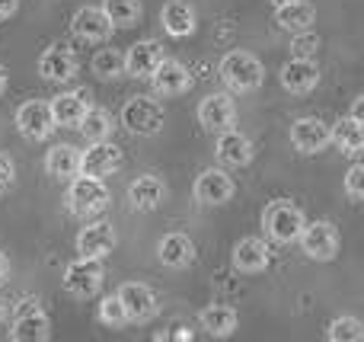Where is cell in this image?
Instances as JSON below:
<instances>
[{
  "mask_svg": "<svg viewBox=\"0 0 364 342\" xmlns=\"http://www.w3.org/2000/svg\"><path fill=\"white\" fill-rule=\"evenodd\" d=\"M154 87H157L160 96H179L188 90V83H192V74H188V68L176 58H164L160 61V68L151 74Z\"/></svg>",
  "mask_w": 364,
  "mask_h": 342,
  "instance_id": "44dd1931",
  "label": "cell"
},
{
  "mask_svg": "<svg viewBox=\"0 0 364 342\" xmlns=\"http://www.w3.org/2000/svg\"><path fill=\"white\" fill-rule=\"evenodd\" d=\"M45 170L55 179H74L80 176V151L70 144H55L45 157Z\"/></svg>",
  "mask_w": 364,
  "mask_h": 342,
  "instance_id": "83f0119b",
  "label": "cell"
},
{
  "mask_svg": "<svg viewBox=\"0 0 364 342\" xmlns=\"http://www.w3.org/2000/svg\"><path fill=\"white\" fill-rule=\"evenodd\" d=\"M272 262V250L262 237H243V240L233 247V269L243 275H259L265 272Z\"/></svg>",
  "mask_w": 364,
  "mask_h": 342,
  "instance_id": "2e32d148",
  "label": "cell"
},
{
  "mask_svg": "<svg viewBox=\"0 0 364 342\" xmlns=\"http://www.w3.org/2000/svg\"><path fill=\"white\" fill-rule=\"evenodd\" d=\"M291 48H294V58H314L316 48H320V38L314 36V32H294V42H291Z\"/></svg>",
  "mask_w": 364,
  "mask_h": 342,
  "instance_id": "d590c367",
  "label": "cell"
},
{
  "mask_svg": "<svg viewBox=\"0 0 364 342\" xmlns=\"http://www.w3.org/2000/svg\"><path fill=\"white\" fill-rule=\"evenodd\" d=\"M13 183H16V164L6 154H0V192L13 189Z\"/></svg>",
  "mask_w": 364,
  "mask_h": 342,
  "instance_id": "8d00e7d4",
  "label": "cell"
},
{
  "mask_svg": "<svg viewBox=\"0 0 364 342\" xmlns=\"http://www.w3.org/2000/svg\"><path fill=\"white\" fill-rule=\"evenodd\" d=\"M220 80H224L233 93H252V90L262 87L265 68L250 51H230V55L220 61Z\"/></svg>",
  "mask_w": 364,
  "mask_h": 342,
  "instance_id": "7a4b0ae2",
  "label": "cell"
},
{
  "mask_svg": "<svg viewBox=\"0 0 364 342\" xmlns=\"http://www.w3.org/2000/svg\"><path fill=\"white\" fill-rule=\"evenodd\" d=\"M288 138H291V147H294L297 154L314 157V154H323L329 144H333V128H329L323 119H316V115H304V119H297L294 125H291Z\"/></svg>",
  "mask_w": 364,
  "mask_h": 342,
  "instance_id": "8992f818",
  "label": "cell"
},
{
  "mask_svg": "<svg viewBox=\"0 0 364 342\" xmlns=\"http://www.w3.org/2000/svg\"><path fill=\"white\" fill-rule=\"evenodd\" d=\"M16 128L26 141H45L55 132V115H51V102L29 100L16 109Z\"/></svg>",
  "mask_w": 364,
  "mask_h": 342,
  "instance_id": "ba28073f",
  "label": "cell"
},
{
  "mask_svg": "<svg viewBox=\"0 0 364 342\" xmlns=\"http://www.w3.org/2000/svg\"><path fill=\"white\" fill-rule=\"evenodd\" d=\"M102 10L112 19L115 29H132V26H138L144 6H141V0H102Z\"/></svg>",
  "mask_w": 364,
  "mask_h": 342,
  "instance_id": "f546056e",
  "label": "cell"
},
{
  "mask_svg": "<svg viewBox=\"0 0 364 342\" xmlns=\"http://www.w3.org/2000/svg\"><path fill=\"white\" fill-rule=\"evenodd\" d=\"M6 275H10V260H6V256L0 253V285L6 282Z\"/></svg>",
  "mask_w": 364,
  "mask_h": 342,
  "instance_id": "ab89813d",
  "label": "cell"
},
{
  "mask_svg": "<svg viewBox=\"0 0 364 342\" xmlns=\"http://www.w3.org/2000/svg\"><path fill=\"white\" fill-rule=\"evenodd\" d=\"M275 23L282 26L284 32H307L314 29L316 23V10L314 4H307V0H288V4H278L275 6Z\"/></svg>",
  "mask_w": 364,
  "mask_h": 342,
  "instance_id": "603a6c76",
  "label": "cell"
},
{
  "mask_svg": "<svg viewBox=\"0 0 364 342\" xmlns=\"http://www.w3.org/2000/svg\"><path fill=\"white\" fill-rule=\"evenodd\" d=\"M352 119H355V122H361V125H364V96H358V100L352 102Z\"/></svg>",
  "mask_w": 364,
  "mask_h": 342,
  "instance_id": "f35d334b",
  "label": "cell"
},
{
  "mask_svg": "<svg viewBox=\"0 0 364 342\" xmlns=\"http://www.w3.org/2000/svg\"><path fill=\"white\" fill-rule=\"evenodd\" d=\"M198 122L205 132L211 134H220L227 132V128H233V122H237V109H233V100L227 93H211L201 100L198 106Z\"/></svg>",
  "mask_w": 364,
  "mask_h": 342,
  "instance_id": "5bb4252c",
  "label": "cell"
},
{
  "mask_svg": "<svg viewBox=\"0 0 364 342\" xmlns=\"http://www.w3.org/2000/svg\"><path fill=\"white\" fill-rule=\"evenodd\" d=\"M100 320L106 326H112V330H122V326L132 324V317H128V311H125V301L119 298V292L106 294V298L100 301Z\"/></svg>",
  "mask_w": 364,
  "mask_h": 342,
  "instance_id": "d6a6232c",
  "label": "cell"
},
{
  "mask_svg": "<svg viewBox=\"0 0 364 342\" xmlns=\"http://www.w3.org/2000/svg\"><path fill=\"white\" fill-rule=\"evenodd\" d=\"M278 77H282V87L288 90V93L307 96V93H314L316 83H320V64H316L314 58H291V61L282 64Z\"/></svg>",
  "mask_w": 364,
  "mask_h": 342,
  "instance_id": "9c48e42d",
  "label": "cell"
},
{
  "mask_svg": "<svg viewBox=\"0 0 364 342\" xmlns=\"http://www.w3.org/2000/svg\"><path fill=\"white\" fill-rule=\"evenodd\" d=\"M160 23H164V29L170 32L173 38H186L195 32L198 19H195V10L186 4V0H170V4L160 10Z\"/></svg>",
  "mask_w": 364,
  "mask_h": 342,
  "instance_id": "484cf974",
  "label": "cell"
},
{
  "mask_svg": "<svg viewBox=\"0 0 364 342\" xmlns=\"http://www.w3.org/2000/svg\"><path fill=\"white\" fill-rule=\"evenodd\" d=\"M164 45L157 38H144V42H134L125 51V74L128 77H151L154 70L164 61Z\"/></svg>",
  "mask_w": 364,
  "mask_h": 342,
  "instance_id": "d6986e66",
  "label": "cell"
},
{
  "mask_svg": "<svg viewBox=\"0 0 364 342\" xmlns=\"http://www.w3.org/2000/svg\"><path fill=\"white\" fill-rule=\"evenodd\" d=\"M102 282H106V269H102V260H93V256H80L64 269V292L80 301L100 294Z\"/></svg>",
  "mask_w": 364,
  "mask_h": 342,
  "instance_id": "5b68a950",
  "label": "cell"
},
{
  "mask_svg": "<svg viewBox=\"0 0 364 342\" xmlns=\"http://www.w3.org/2000/svg\"><path fill=\"white\" fill-rule=\"evenodd\" d=\"M122 125H125V132L138 134V138H151L166 125V112L151 96H134L122 109Z\"/></svg>",
  "mask_w": 364,
  "mask_h": 342,
  "instance_id": "277c9868",
  "label": "cell"
},
{
  "mask_svg": "<svg viewBox=\"0 0 364 342\" xmlns=\"http://www.w3.org/2000/svg\"><path fill=\"white\" fill-rule=\"evenodd\" d=\"M6 80H10V74H6V68L0 64V96H4V90H6Z\"/></svg>",
  "mask_w": 364,
  "mask_h": 342,
  "instance_id": "b9f144b4",
  "label": "cell"
},
{
  "mask_svg": "<svg viewBox=\"0 0 364 342\" xmlns=\"http://www.w3.org/2000/svg\"><path fill=\"white\" fill-rule=\"evenodd\" d=\"M220 164L227 166H246L252 160V141L237 128H227L218 134V147H214Z\"/></svg>",
  "mask_w": 364,
  "mask_h": 342,
  "instance_id": "7402d4cb",
  "label": "cell"
},
{
  "mask_svg": "<svg viewBox=\"0 0 364 342\" xmlns=\"http://www.w3.org/2000/svg\"><path fill=\"white\" fill-rule=\"evenodd\" d=\"M198 324H201V330H205L208 336L227 339L233 330H237L240 317H237V311H233V307H227V304H208L205 311L198 314Z\"/></svg>",
  "mask_w": 364,
  "mask_h": 342,
  "instance_id": "4316f807",
  "label": "cell"
},
{
  "mask_svg": "<svg viewBox=\"0 0 364 342\" xmlns=\"http://www.w3.org/2000/svg\"><path fill=\"white\" fill-rule=\"evenodd\" d=\"M346 192H348V198H355V202H364V164L348 166V173H346Z\"/></svg>",
  "mask_w": 364,
  "mask_h": 342,
  "instance_id": "e575fe53",
  "label": "cell"
},
{
  "mask_svg": "<svg viewBox=\"0 0 364 342\" xmlns=\"http://www.w3.org/2000/svg\"><path fill=\"white\" fill-rule=\"evenodd\" d=\"M119 298L125 301V311L132 317V324H147V320L157 317L160 304H157V294H154L151 285L144 282H125L119 288Z\"/></svg>",
  "mask_w": 364,
  "mask_h": 342,
  "instance_id": "7c38bea8",
  "label": "cell"
},
{
  "mask_svg": "<svg viewBox=\"0 0 364 342\" xmlns=\"http://www.w3.org/2000/svg\"><path fill=\"white\" fill-rule=\"evenodd\" d=\"M106 205H109V186L102 183L100 176L80 173V176L70 179L68 208L74 211L77 218H93V215H100V211H106Z\"/></svg>",
  "mask_w": 364,
  "mask_h": 342,
  "instance_id": "3957f363",
  "label": "cell"
},
{
  "mask_svg": "<svg viewBox=\"0 0 364 342\" xmlns=\"http://www.w3.org/2000/svg\"><path fill=\"white\" fill-rule=\"evenodd\" d=\"M90 68H93V74L100 77V80H115V77L125 74V55L115 48H102L93 55Z\"/></svg>",
  "mask_w": 364,
  "mask_h": 342,
  "instance_id": "1f68e13d",
  "label": "cell"
},
{
  "mask_svg": "<svg viewBox=\"0 0 364 342\" xmlns=\"http://www.w3.org/2000/svg\"><path fill=\"white\" fill-rule=\"evenodd\" d=\"M38 74L45 77V80L51 83H68L77 77V58L74 51L68 48V45H51V48L42 51V58H38Z\"/></svg>",
  "mask_w": 364,
  "mask_h": 342,
  "instance_id": "9a60e30c",
  "label": "cell"
},
{
  "mask_svg": "<svg viewBox=\"0 0 364 342\" xmlns=\"http://www.w3.org/2000/svg\"><path fill=\"white\" fill-rule=\"evenodd\" d=\"M164 196H166V186H164V179H157V176H138L132 186H128V202H132L134 211L160 208Z\"/></svg>",
  "mask_w": 364,
  "mask_h": 342,
  "instance_id": "d4e9b609",
  "label": "cell"
},
{
  "mask_svg": "<svg viewBox=\"0 0 364 342\" xmlns=\"http://www.w3.org/2000/svg\"><path fill=\"white\" fill-rule=\"evenodd\" d=\"M301 250L314 262H329L339 253V230L329 221H307L301 234Z\"/></svg>",
  "mask_w": 364,
  "mask_h": 342,
  "instance_id": "52a82bcc",
  "label": "cell"
},
{
  "mask_svg": "<svg viewBox=\"0 0 364 342\" xmlns=\"http://www.w3.org/2000/svg\"><path fill=\"white\" fill-rule=\"evenodd\" d=\"M87 90H68V93H58L51 100V115H55L58 128H77L80 119L87 115Z\"/></svg>",
  "mask_w": 364,
  "mask_h": 342,
  "instance_id": "ffe728a7",
  "label": "cell"
},
{
  "mask_svg": "<svg viewBox=\"0 0 364 342\" xmlns=\"http://www.w3.org/2000/svg\"><path fill=\"white\" fill-rule=\"evenodd\" d=\"M115 250V228L109 221H90L87 228L77 234V253L93 256V260H106Z\"/></svg>",
  "mask_w": 364,
  "mask_h": 342,
  "instance_id": "e0dca14e",
  "label": "cell"
},
{
  "mask_svg": "<svg viewBox=\"0 0 364 342\" xmlns=\"http://www.w3.org/2000/svg\"><path fill=\"white\" fill-rule=\"evenodd\" d=\"M6 317H10V307H6V301L0 298V326L6 324Z\"/></svg>",
  "mask_w": 364,
  "mask_h": 342,
  "instance_id": "60d3db41",
  "label": "cell"
},
{
  "mask_svg": "<svg viewBox=\"0 0 364 342\" xmlns=\"http://www.w3.org/2000/svg\"><path fill=\"white\" fill-rule=\"evenodd\" d=\"M70 29H74L77 38L96 45V42H109V38H112V32H115V26H112V19L106 16V10H102V6H80V10L74 13Z\"/></svg>",
  "mask_w": 364,
  "mask_h": 342,
  "instance_id": "8fae6325",
  "label": "cell"
},
{
  "mask_svg": "<svg viewBox=\"0 0 364 342\" xmlns=\"http://www.w3.org/2000/svg\"><path fill=\"white\" fill-rule=\"evenodd\" d=\"M326 336L329 342H364V324L358 317H336Z\"/></svg>",
  "mask_w": 364,
  "mask_h": 342,
  "instance_id": "836d02e7",
  "label": "cell"
},
{
  "mask_svg": "<svg viewBox=\"0 0 364 342\" xmlns=\"http://www.w3.org/2000/svg\"><path fill=\"white\" fill-rule=\"evenodd\" d=\"M48 333H51V324H48V317H45V311L29 301V304H26L23 311H16V317H13L10 339H16V342H45Z\"/></svg>",
  "mask_w": 364,
  "mask_h": 342,
  "instance_id": "ac0fdd59",
  "label": "cell"
},
{
  "mask_svg": "<svg viewBox=\"0 0 364 342\" xmlns=\"http://www.w3.org/2000/svg\"><path fill=\"white\" fill-rule=\"evenodd\" d=\"M157 260L166 269H188L195 262V243L186 234H166L157 243Z\"/></svg>",
  "mask_w": 364,
  "mask_h": 342,
  "instance_id": "cb8c5ba5",
  "label": "cell"
},
{
  "mask_svg": "<svg viewBox=\"0 0 364 342\" xmlns=\"http://www.w3.org/2000/svg\"><path fill=\"white\" fill-rule=\"evenodd\" d=\"M16 10H19V0H0V23H4V19H10Z\"/></svg>",
  "mask_w": 364,
  "mask_h": 342,
  "instance_id": "74e56055",
  "label": "cell"
},
{
  "mask_svg": "<svg viewBox=\"0 0 364 342\" xmlns=\"http://www.w3.org/2000/svg\"><path fill=\"white\" fill-rule=\"evenodd\" d=\"M119 166H122V151L112 141H93V144L80 154V173H87V176L106 179V176H112Z\"/></svg>",
  "mask_w": 364,
  "mask_h": 342,
  "instance_id": "4fadbf2b",
  "label": "cell"
},
{
  "mask_svg": "<svg viewBox=\"0 0 364 342\" xmlns=\"http://www.w3.org/2000/svg\"><path fill=\"white\" fill-rule=\"evenodd\" d=\"M304 228H307V218H304V211L291 198H275V202H269L262 208V230L275 243L301 240Z\"/></svg>",
  "mask_w": 364,
  "mask_h": 342,
  "instance_id": "6da1fadb",
  "label": "cell"
},
{
  "mask_svg": "<svg viewBox=\"0 0 364 342\" xmlns=\"http://www.w3.org/2000/svg\"><path fill=\"white\" fill-rule=\"evenodd\" d=\"M333 144L339 147L342 154H348V157L361 154L364 151V125H361V122H355L352 115L339 119L333 125Z\"/></svg>",
  "mask_w": 364,
  "mask_h": 342,
  "instance_id": "f1b7e54d",
  "label": "cell"
},
{
  "mask_svg": "<svg viewBox=\"0 0 364 342\" xmlns=\"http://www.w3.org/2000/svg\"><path fill=\"white\" fill-rule=\"evenodd\" d=\"M272 4H275V6H278V4H288V0H272Z\"/></svg>",
  "mask_w": 364,
  "mask_h": 342,
  "instance_id": "7bdbcfd3",
  "label": "cell"
},
{
  "mask_svg": "<svg viewBox=\"0 0 364 342\" xmlns=\"http://www.w3.org/2000/svg\"><path fill=\"white\" fill-rule=\"evenodd\" d=\"M195 198H198L201 205H227L233 198V179L227 176L220 166H208V170L198 173V179H195Z\"/></svg>",
  "mask_w": 364,
  "mask_h": 342,
  "instance_id": "30bf717a",
  "label": "cell"
},
{
  "mask_svg": "<svg viewBox=\"0 0 364 342\" xmlns=\"http://www.w3.org/2000/svg\"><path fill=\"white\" fill-rule=\"evenodd\" d=\"M77 128H80V134L90 141V144H93V141H109V134H112V115H109L106 109L90 106Z\"/></svg>",
  "mask_w": 364,
  "mask_h": 342,
  "instance_id": "4dcf8cb0",
  "label": "cell"
}]
</instances>
